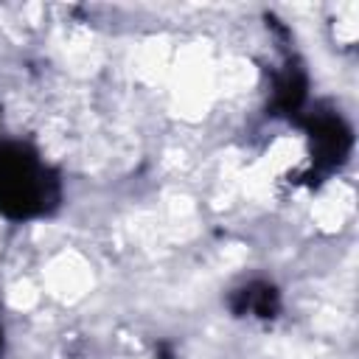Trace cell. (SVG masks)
Listing matches in <instances>:
<instances>
[{
  "instance_id": "1",
  "label": "cell",
  "mask_w": 359,
  "mask_h": 359,
  "mask_svg": "<svg viewBox=\"0 0 359 359\" xmlns=\"http://www.w3.org/2000/svg\"><path fill=\"white\" fill-rule=\"evenodd\" d=\"M62 205V180L25 140L0 137V216L11 222L48 219Z\"/></svg>"
},
{
  "instance_id": "2",
  "label": "cell",
  "mask_w": 359,
  "mask_h": 359,
  "mask_svg": "<svg viewBox=\"0 0 359 359\" xmlns=\"http://www.w3.org/2000/svg\"><path fill=\"white\" fill-rule=\"evenodd\" d=\"M309 143H311V163L328 174L339 163L348 160L351 129L339 115L317 112V115L309 118Z\"/></svg>"
},
{
  "instance_id": "3",
  "label": "cell",
  "mask_w": 359,
  "mask_h": 359,
  "mask_svg": "<svg viewBox=\"0 0 359 359\" xmlns=\"http://www.w3.org/2000/svg\"><path fill=\"white\" fill-rule=\"evenodd\" d=\"M0 342H3V328H0Z\"/></svg>"
}]
</instances>
